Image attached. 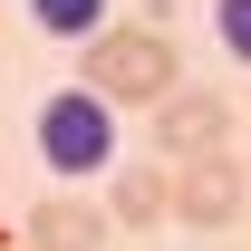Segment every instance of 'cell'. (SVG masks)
Instances as JSON below:
<instances>
[{"instance_id": "cell-1", "label": "cell", "mask_w": 251, "mask_h": 251, "mask_svg": "<svg viewBox=\"0 0 251 251\" xmlns=\"http://www.w3.org/2000/svg\"><path fill=\"white\" fill-rule=\"evenodd\" d=\"M77 87H97L106 106H164L174 97V39L155 29V20H135V29H106L87 39V77Z\"/></svg>"}, {"instance_id": "cell-2", "label": "cell", "mask_w": 251, "mask_h": 251, "mask_svg": "<svg viewBox=\"0 0 251 251\" xmlns=\"http://www.w3.org/2000/svg\"><path fill=\"white\" fill-rule=\"evenodd\" d=\"M39 164L58 174V184H87V174H106L116 164V106L97 87H58V97H39Z\"/></svg>"}, {"instance_id": "cell-3", "label": "cell", "mask_w": 251, "mask_h": 251, "mask_svg": "<svg viewBox=\"0 0 251 251\" xmlns=\"http://www.w3.org/2000/svg\"><path fill=\"white\" fill-rule=\"evenodd\" d=\"M242 203H251V164H232V155H184V174H174V222L222 232V222H242Z\"/></svg>"}, {"instance_id": "cell-4", "label": "cell", "mask_w": 251, "mask_h": 251, "mask_svg": "<svg viewBox=\"0 0 251 251\" xmlns=\"http://www.w3.org/2000/svg\"><path fill=\"white\" fill-rule=\"evenodd\" d=\"M222 135H232V97H213V87H174L164 116H155V145L174 164L184 155H222Z\"/></svg>"}, {"instance_id": "cell-5", "label": "cell", "mask_w": 251, "mask_h": 251, "mask_svg": "<svg viewBox=\"0 0 251 251\" xmlns=\"http://www.w3.org/2000/svg\"><path fill=\"white\" fill-rule=\"evenodd\" d=\"M106 232H116V213L106 203H77V193H49L29 213V251H106Z\"/></svg>"}, {"instance_id": "cell-6", "label": "cell", "mask_w": 251, "mask_h": 251, "mask_svg": "<svg viewBox=\"0 0 251 251\" xmlns=\"http://www.w3.org/2000/svg\"><path fill=\"white\" fill-rule=\"evenodd\" d=\"M106 213H116L126 232H155V222H174V174H164V164H126V184L106 193Z\"/></svg>"}, {"instance_id": "cell-7", "label": "cell", "mask_w": 251, "mask_h": 251, "mask_svg": "<svg viewBox=\"0 0 251 251\" xmlns=\"http://www.w3.org/2000/svg\"><path fill=\"white\" fill-rule=\"evenodd\" d=\"M29 20L49 39H97L106 29V0H29Z\"/></svg>"}, {"instance_id": "cell-8", "label": "cell", "mask_w": 251, "mask_h": 251, "mask_svg": "<svg viewBox=\"0 0 251 251\" xmlns=\"http://www.w3.org/2000/svg\"><path fill=\"white\" fill-rule=\"evenodd\" d=\"M213 39H222V49L251 68V0H213Z\"/></svg>"}]
</instances>
